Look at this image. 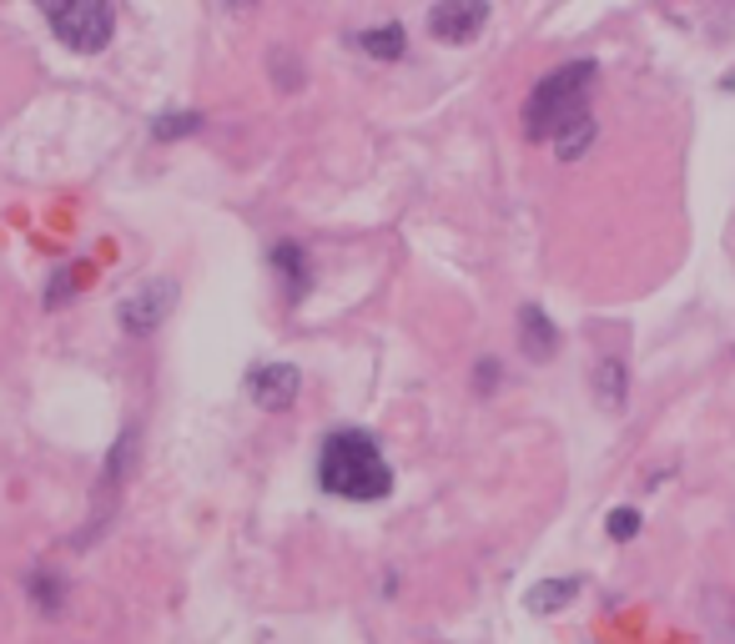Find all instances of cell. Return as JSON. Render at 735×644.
I'll use <instances>...</instances> for the list:
<instances>
[{
	"instance_id": "cell-10",
	"label": "cell",
	"mask_w": 735,
	"mask_h": 644,
	"mask_svg": "<svg viewBox=\"0 0 735 644\" xmlns=\"http://www.w3.org/2000/svg\"><path fill=\"white\" fill-rule=\"evenodd\" d=\"M701 614H705V630H711L715 640L735 644V594L731 590H705L701 594Z\"/></svg>"
},
{
	"instance_id": "cell-11",
	"label": "cell",
	"mask_w": 735,
	"mask_h": 644,
	"mask_svg": "<svg viewBox=\"0 0 735 644\" xmlns=\"http://www.w3.org/2000/svg\"><path fill=\"white\" fill-rule=\"evenodd\" d=\"M353 45H358L363 55H374V61H404L408 35H404V25H374V31L353 35Z\"/></svg>"
},
{
	"instance_id": "cell-15",
	"label": "cell",
	"mask_w": 735,
	"mask_h": 644,
	"mask_svg": "<svg viewBox=\"0 0 735 644\" xmlns=\"http://www.w3.org/2000/svg\"><path fill=\"white\" fill-rule=\"evenodd\" d=\"M197 132H202V111H166V116L152 121L156 142H182V136H197Z\"/></svg>"
},
{
	"instance_id": "cell-8",
	"label": "cell",
	"mask_w": 735,
	"mask_h": 644,
	"mask_svg": "<svg viewBox=\"0 0 735 644\" xmlns=\"http://www.w3.org/2000/svg\"><path fill=\"white\" fill-rule=\"evenodd\" d=\"M519 352H524L529 362H549L554 352H560V328L544 317V307H519Z\"/></svg>"
},
{
	"instance_id": "cell-4",
	"label": "cell",
	"mask_w": 735,
	"mask_h": 644,
	"mask_svg": "<svg viewBox=\"0 0 735 644\" xmlns=\"http://www.w3.org/2000/svg\"><path fill=\"white\" fill-rule=\"evenodd\" d=\"M172 307H176V283H172V277H152V283H142L136 293L121 297L116 323H121L126 338H152V333L166 323Z\"/></svg>"
},
{
	"instance_id": "cell-17",
	"label": "cell",
	"mask_w": 735,
	"mask_h": 644,
	"mask_svg": "<svg viewBox=\"0 0 735 644\" xmlns=\"http://www.w3.org/2000/svg\"><path fill=\"white\" fill-rule=\"evenodd\" d=\"M640 524H645V519H640V509H610V519H604V529H610V539H615V544H630V539L640 534Z\"/></svg>"
},
{
	"instance_id": "cell-9",
	"label": "cell",
	"mask_w": 735,
	"mask_h": 644,
	"mask_svg": "<svg viewBox=\"0 0 735 644\" xmlns=\"http://www.w3.org/2000/svg\"><path fill=\"white\" fill-rule=\"evenodd\" d=\"M594 398H600V408L604 413H620L625 408V398H630V368H625V358H600L594 362Z\"/></svg>"
},
{
	"instance_id": "cell-5",
	"label": "cell",
	"mask_w": 735,
	"mask_h": 644,
	"mask_svg": "<svg viewBox=\"0 0 735 644\" xmlns=\"http://www.w3.org/2000/svg\"><path fill=\"white\" fill-rule=\"evenodd\" d=\"M247 393H253V403L263 413H287L297 403V393H303V372L293 362H257L247 372Z\"/></svg>"
},
{
	"instance_id": "cell-18",
	"label": "cell",
	"mask_w": 735,
	"mask_h": 644,
	"mask_svg": "<svg viewBox=\"0 0 735 644\" xmlns=\"http://www.w3.org/2000/svg\"><path fill=\"white\" fill-rule=\"evenodd\" d=\"M473 388L494 393L499 388V358H479V368H473Z\"/></svg>"
},
{
	"instance_id": "cell-12",
	"label": "cell",
	"mask_w": 735,
	"mask_h": 644,
	"mask_svg": "<svg viewBox=\"0 0 735 644\" xmlns=\"http://www.w3.org/2000/svg\"><path fill=\"white\" fill-rule=\"evenodd\" d=\"M580 600V579H539L534 590L524 594V604L534 614H560L564 604Z\"/></svg>"
},
{
	"instance_id": "cell-16",
	"label": "cell",
	"mask_w": 735,
	"mask_h": 644,
	"mask_svg": "<svg viewBox=\"0 0 735 644\" xmlns=\"http://www.w3.org/2000/svg\"><path fill=\"white\" fill-rule=\"evenodd\" d=\"M76 293H81V273L76 267H61V273L51 277V287H45V307H67Z\"/></svg>"
},
{
	"instance_id": "cell-2",
	"label": "cell",
	"mask_w": 735,
	"mask_h": 644,
	"mask_svg": "<svg viewBox=\"0 0 735 644\" xmlns=\"http://www.w3.org/2000/svg\"><path fill=\"white\" fill-rule=\"evenodd\" d=\"M600 76L594 61H570V67L549 71L524 101V136L529 142H554L574 116L590 111V86Z\"/></svg>"
},
{
	"instance_id": "cell-6",
	"label": "cell",
	"mask_w": 735,
	"mask_h": 644,
	"mask_svg": "<svg viewBox=\"0 0 735 644\" xmlns=\"http://www.w3.org/2000/svg\"><path fill=\"white\" fill-rule=\"evenodd\" d=\"M489 25V0H439L428 11V35L433 41H449V45H463Z\"/></svg>"
},
{
	"instance_id": "cell-7",
	"label": "cell",
	"mask_w": 735,
	"mask_h": 644,
	"mask_svg": "<svg viewBox=\"0 0 735 644\" xmlns=\"http://www.w3.org/2000/svg\"><path fill=\"white\" fill-rule=\"evenodd\" d=\"M267 263L277 267V283H283L287 303H303V297H308V287H313V263H308V252L297 247V242H273Z\"/></svg>"
},
{
	"instance_id": "cell-3",
	"label": "cell",
	"mask_w": 735,
	"mask_h": 644,
	"mask_svg": "<svg viewBox=\"0 0 735 644\" xmlns=\"http://www.w3.org/2000/svg\"><path fill=\"white\" fill-rule=\"evenodd\" d=\"M51 31L81 55L106 51L111 41V6L106 0H35Z\"/></svg>"
},
{
	"instance_id": "cell-13",
	"label": "cell",
	"mask_w": 735,
	"mask_h": 644,
	"mask_svg": "<svg viewBox=\"0 0 735 644\" xmlns=\"http://www.w3.org/2000/svg\"><path fill=\"white\" fill-rule=\"evenodd\" d=\"M25 594H31V604L41 614H61V604H67V579L55 574V569H35V574L25 579Z\"/></svg>"
},
{
	"instance_id": "cell-1",
	"label": "cell",
	"mask_w": 735,
	"mask_h": 644,
	"mask_svg": "<svg viewBox=\"0 0 735 644\" xmlns=\"http://www.w3.org/2000/svg\"><path fill=\"white\" fill-rule=\"evenodd\" d=\"M318 483L333 493V499L374 503V499H388L394 469H388L384 448H378L374 433L338 428V433H328V443L318 448Z\"/></svg>"
},
{
	"instance_id": "cell-14",
	"label": "cell",
	"mask_w": 735,
	"mask_h": 644,
	"mask_svg": "<svg viewBox=\"0 0 735 644\" xmlns=\"http://www.w3.org/2000/svg\"><path fill=\"white\" fill-rule=\"evenodd\" d=\"M549 146L560 152V162H580V156L594 146V116H590V111H584V116H574L570 126H564V132L554 136Z\"/></svg>"
}]
</instances>
